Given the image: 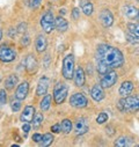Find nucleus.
Segmentation results:
<instances>
[{"label": "nucleus", "instance_id": "f257e3e1", "mask_svg": "<svg viewBox=\"0 0 139 147\" xmlns=\"http://www.w3.org/2000/svg\"><path fill=\"white\" fill-rule=\"evenodd\" d=\"M96 69L102 76L114 68H118L124 64V57L121 50L109 44H100L95 51Z\"/></svg>", "mask_w": 139, "mask_h": 147}, {"label": "nucleus", "instance_id": "f03ea898", "mask_svg": "<svg viewBox=\"0 0 139 147\" xmlns=\"http://www.w3.org/2000/svg\"><path fill=\"white\" fill-rule=\"evenodd\" d=\"M117 108L122 113H137L139 110V97L125 96L118 101Z\"/></svg>", "mask_w": 139, "mask_h": 147}, {"label": "nucleus", "instance_id": "7ed1b4c3", "mask_svg": "<svg viewBox=\"0 0 139 147\" xmlns=\"http://www.w3.org/2000/svg\"><path fill=\"white\" fill-rule=\"evenodd\" d=\"M74 56L72 53L66 55L63 59V67H61V76L66 80H71L73 79L74 76Z\"/></svg>", "mask_w": 139, "mask_h": 147}, {"label": "nucleus", "instance_id": "20e7f679", "mask_svg": "<svg viewBox=\"0 0 139 147\" xmlns=\"http://www.w3.org/2000/svg\"><path fill=\"white\" fill-rule=\"evenodd\" d=\"M55 21H56V18H55L52 11H50V9L45 11L44 14L42 15L41 20H40V24H41L42 30H43L45 34H51V32L56 29Z\"/></svg>", "mask_w": 139, "mask_h": 147}, {"label": "nucleus", "instance_id": "39448f33", "mask_svg": "<svg viewBox=\"0 0 139 147\" xmlns=\"http://www.w3.org/2000/svg\"><path fill=\"white\" fill-rule=\"evenodd\" d=\"M67 94H68V86L64 82H57L53 87V100L56 104H61L65 102V100L67 98Z\"/></svg>", "mask_w": 139, "mask_h": 147}, {"label": "nucleus", "instance_id": "423d86ee", "mask_svg": "<svg viewBox=\"0 0 139 147\" xmlns=\"http://www.w3.org/2000/svg\"><path fill=\"white\" fill-rule=\"evenodd\" d=\"M16 59V51L6 44L0 45V61L3 63H12Z\"/></svg>", "mask_w": 139, "mask_h": 147}, {"label": "nucleus", "instance_id": "0eeeda50", "mask_svg": "<svg viewBox=\"0 0 139 147\" xmlns=\"http://www.w3.org/2000/svg\"><path fill=\"white\" fill-rule=\"evenodd\" d=\"M118 80V76L115 71H109L107 73L101 76V80H100V85L103 87V88H110L113 87Z\"/></svg>", "mask_w": 139, "mask_h": 147}, {"label": "nucleus", "instance_id": "6e6552de", "mask_svg": "<svg viewBox=\"0 0 139 147\" xmlns=\"http://www.w3.org/2000/svg\"><path fill=\"white\" fill-rule=\"evenodd\" d=\"M70 105L77 109L86 108L88 105V100L82 93H74L70 97Z\"/></svg>", "mask_w": 139, "mask_h": 147}, {"label": "nucleus", "instance_id": "1a4fd4ad", "mask_svg": "<svg viewBox=\"0 0 139 147\" xmlns=\"http://www.w3.org/2000/svg\"><path fill=\"white\" fill-rule=\"evenodd\" d=\"M24 68L26 71L31 74V73H35L37 71V67H38V64H37V60H36V57H35L32 53H29L27 55V57L24 58Z\"/></svg>", "mask_w": 139, "mask_h": 147}, {"label": "nucleus", "instance_id": "9d476101", "mask_svg": "<svg viewBox=\"0 0 139 147\" xmlns=\"http://www.w3.org/2000/svg\"><path fill=\"white\" fill-rule=\"evenodd\" d=\"M36 114V109H35L34 105H26L23 111L21 113V116H20V121L22 123H32V118Z\"/></svg>", "mask_w": 139, "mask_h": 147}, {"label": "nucleus", "instance_id": "9b49d317", "mask_svg": "<svg viewBox=\"0 0 139 147\" xmlns=\"http://www.w3.org/2000/svg\"><path fill=\"white\" fill-rule=\"evenodd\" d=\"M89 130V125H88V121L85 117H79L74 124V132L78 136H82L85 133H87Z\"/></svg>", "mask_w": 139, "mask_h": 147}, {"label": "nucleus", "instance_id": "f8f14e48", "mask_svg": "<svg viewBox=\"0 0 139 147\" xmlns=\"http://www.w3.org/2000/svg\"><path fill=\"white\" fill-rule=\"evenodd\" d=\"M51 84V80L48 77H42L38 82H37V87H36V95L38 96H44L48 93L49 86Z\"/></svg>", "mask_w": 139, "mask_h": 147}, {"label": "nucleus", "instance_id": "ddd939ff", "mask_svg": "<svg viewBox=\"0 0 139 147\" xmlns=\"http://www.w3.org/2000/svg\"><path fill=\"white\" fill-rule=\"evenodd\" d=\"M28 93H29V82L28 81H23L20 85H18L15 94H14V97L20 100V101H23L28 96Z\"/></svg>", "mask_w": 139, "mask_h": 147}, {"label": "nucleus", "instance_id": "4468645a", "mask_svg": "<svg viewBox=\"0 0 139 147\" xmlns=\"http://www.w3.org/2000/svg\"><path fill=\"white\" fill-rule=\"evenodd\" d=\"M73 81L74 85L77 87H82L86 82V74H85V71L81 66H78L74 71V76H73Z\"/></svg>", "mask_w": 139, "mask_h": 147}, {"label": "nucleus", "instance_id": "2eb2a0df", "mask_svg": "<svg viewBox=\"0 0 139 147\" xmlns=\"http://www.w3.org/2000/svg\"><path fill=\"white\" fill-rule=\"evenodd\" d=\"M100 21H101L103 27H106V28L111 27L113 23H114V15H113V13L109 9H103L101 12V14H100Z\"/></svg>", "mask_w": 139, "mask_h": 147}, {"label": "nucleus", "instance_id": "dca6fc26", "mask_svg": "<svg viewBox=\"0 0 139 147\" xmlns=\"http://www.w3.org/2000/svg\"><path fill=\"white\" fill-rule=\"evenodd\" d=\"M90 96L95 102H101L104 98L103 87L100 84H95L90 89Z\"/></svg>", "mask_w": 139, "mask_h": 147}, {"label": "nucleus", "instance_id": "f3484780", "mask_svg": "<svg viewBox=\"0 0 139 147\" xmlns=\"http://www.w3.org/2000/svg\"><path fill=\"white\" fill-rule=\"evenodd\" d=\"M48 48V41L45 38V36L40 34L37 35L36 40H35V49H36V51L38 53H43Z\"/></svg>", "mask_w": 139, "mask_h": 147}, {"label": "nucleus", "instance_id": "a211bd4d", "mask_svg": "<svg viewBox=\"0 0 139 147\" xmlns=\"http://www.w3.org/2000/svg\"><path fill=\"white\" fill-rule=\"evenodd\" d=\"M19 85V77L16 74H9L5 79V88L7 90H13Z\"/></svg>", "mask_w": 139, "mask_h": 147}, {"label": "nucleus", "instance_id": "6ab92c4d", "mask_svg": "<svg viewBox=\"0 0 139 147\" xmlns=\"http://www.w3.org/2000/svg\"><path fill=\"white\" fill-rule=\"evenodd\" d=\"M133 90V84L131 81H124L122 82L119 89H118V93L122 97H125V96H129Z\"/></svg>", "mask_w": 139, "mask_h": 147}, {"label": "nucleus", "instance_id": "aec40b11", "mask_svg": "<svg viewBox=\"0 0 139 147\" xmlns=\"http://www.w3.org/2000/svg\"><path fill=\"white\" fill-rule=\"evenodd\" d=\"M123 13H124V15H125L128 19L133 20V19L138 18L139 9H138L137 7H134V6H132V5H126V6H124V8H123Z\"/></svg>", "mask_w": 139, "mask_h": 147}, {"label": "nucleus", "instance_id": "412c9836", "mask_svg": "<svg viewBox=\"0 0 139 147\" xmlns=\"http://www.w3.org/2000/svg\"><path fill=\"white\" fill-rule=\"evenodd\" d=\"M79 5H80V9L84 12L85 15L89 16L93 14V4L90 3V0H80L79 1Z\"/></svg>", "mask_w": 139, "mask_h": 147}, {"label": "nucleus", "instance_id": "4be33fe9", "mask_svg": "<svg viewBox=\"0 0 139 147\" xmlns=\"http://www.w3.org/2000/svg\"><path fill=\"white\" fill-rule=\"evenodd\" d=\"M55 26H56V29H57L59 32H65V31L68 29V22H67V20H65L61 15H59V16L56 18Z\"/></svg>", "mask_w": 139, "mask_h": 147}, {"label": "nucleus", "instance_id": "5701e85b", "mask_svg": "<svg viewBox=\"0 0 139 147\" xmlns=\"http://www.w3.org/2000/svg\"><path fill=\"white\" fill-rule=\"evenodd\" d=\"M114 145L117 146V147H126V146H131V145H133V140H132L130 137L121 136V137H118V138L115 140Z\"/></svg>", "mask_w": 139, "mask_h": 147}, {"label": "nucleus", "instance_id": "b1692460", "mask_svg": "<svg viewBox=\"0 0 139 147\" xmlns=\"http://www.w3.org/2000/svg\"><path fill=\"white\" fill-rule=\"evenodd\" d=\"M51 100H52L51 95H49V94H45L44 95V97L40 102V108H41L42 111L45 113V111H48V110L50 109V107H51Z\"/></svg>", "mask_w": 139, "mask_h": 147}, {"label": "nucleus", "instance_id": "393cba45", "mask_svg": "<svg viewBox=\"0 0 139 147\" xmlns=\"http://www.w3.org/2000/svg\"><path fill=\"white\" fill-rule=\"evenodd\" d=\"M61 125V132L65 133V134H68L70 132L72 131V127H73V124H72V121L68 119V118H65L61 121L60 123Z\"/></svg>", "mask_w": 139, "mask_h": 147}, {"label": "nucleus", "instance_id": "a878e982", "mask_svg": "<svg viewBox=\"0 0 139 147\" xmlns=\"http://www.w3.org/2000/svg\"><path fill=\"white\" fill-rule=\"evenodd\" d=\"M43 121H44L43 114L42 113H36V114H35V116H34V118H32V127L34 129H38L42 125Z\"/></svg>", "mask_w": 139, "mask_h": 147}, {"label": "nucleus", "instance_id": "bb28decb", "mask_svg": "<svg viewBox=\"0 0 139 147\" xmlns=\"http://www.w3.org/2000/svg\"><path fill=\"white\" fill-rule=\"evenodd\" d=\"M53 140H55L53 134L50 133V132H48V133L43 134V138H42V141L40 142V145L43 146V147H48V146H50L53 142Z\"/></svg>", "mask_w": 139, "mask_h": 147}, {"label": "nucleus", "instance_id": "cd10ccee", "mask_svg": "<svg viewBox=\"0 0 139 147\" xmlns=\"http://www.w3.org/2000/svg\"><path fill=\"white\" fill-rule=\"evenodd\" d=\"M128 29H129V32L139 37V24L138 23H129L128 24Z\"/></svg>", "mask_w": 139, "mask_h": 147}, {"label": "nucleus", "instance_id": "c85d7f7f", "mask_svg": "<svg viewBox=\"0 0 139 147\" xmlns=\"http://www.w3.org/2000/svg\"><path fill=\"white\" fill-rule=\"evenodd\" d=\"M11 109L13 110L14 113L20 111V109H21V101H20V100H18V98L13 100V101L11 102Z\"/></svg>", "mask_w": 139, "mask_h": 147}, {"label": "nucleus", "instance_id": "c756f323", "mask_svg": "<svg viewBox=\"0 0 139 147\" xmlns=\"http://www.w3.org/2000/svg\"><path fill=\"white\" fill-rule=\"evenodd\" d=\"M126 40H128V42H129V43H131V44H133V45L139 47V37H137V36H134V35L130 34V35H128V36H126Z\"/></svg>", "mask_w": 139, "mask_h": 147}, {"label": "nucleus", "instance_id": "7c9ffc66", "mask_svg": "<svg viewBox=\"0 0 139 147\" xmlns=\"http://www.w3.org/2000/svg\"><path fill=\"white\" fill-rule=\"evenodd\" d=\"M108 121V115L106 113H101L97 117H96V122L97 124H103V123H106Z\"/></svg>", "mask_w": 139, "mask_h": 147}, {"label": "nucleus", "instance_id": "2f4dec72", "mask_svg": "<svg viewBox=\"0 0 139 147\" xmlns=\"http://www.w3.org/2000/svg\"><path fill=\"white\" fill-rule=\"evenodd\" d=\"M6 88L0 90V104H5L7 102V93H6Z\"/></svg>", "mask_w": 139, "mask_h": 147}, {"label": "nucleus", "instance_id": "473e14b6", "mask_svg": "<svg viewBox=\"0 0 139 147\" xmlns=\"http://www.w3.org/2000/svg\"><path fill=\"white\" fill-rule=\"evenodd\" d=\"M42 3V0H29V7L32 9H36Z\"/></svg>", "mask_w": 139, "mask_h": 147}, {"label": "nucleus", "instance_id": "72a5a7b5", "mask_svg": "<svg viewBox=\"0 0 139 147\" xmlns=\"http://www.w3.org/2000/svg\"><path fill=\"white\" fill-rule=\"evenodd\" d=\"M42 138H43V134H41V133H38V132H36V133L32 134V140L36 142V144H40V142L42 141Z\"/></svg>", "mask_w": 139, "mask_h": 147}, {"label": "nucleus", "instance_id": "f704fd0d", "mask_svg": "<svg viewBox=\"0 0 139 147\" xmlns=\"http://www.w3.org/2000/svg\"><path fill=\"white\" fill-rule=\"evenodd\" d=\"M16 29H18V32H20V34H24V32L27 31V23H26V22H21Z\"/></svg>", "mask_w": 139, "mask_h": 147}, {"label": "nucleus", "instance_id": "c9c22d12", "mask_svg": "<svg viewBox=\"0 0 139 147\" xmlns=\"http://www.w3.org/2000/svg\"><path fill=\"white\" fill-rule=\"evenodd\" d=\"M51 131H52L53 133H60V132H61V125H60V123L53 124V125L51 126Z\"/></svg>", "mask_w": 139, "mask_h": 147}, {"label": "nucleus", "instance_id": "e433bc0d", "mask_svg": "<svg viewBox=\"0 0 139 147\" xmlns=\"http://www.w3.org/2000/svg\"><path fill=\"white\" fill-rule=\"evenodd\" d=\"M20 43H21V45H23V47H28L29 43H30V37H29V36H27V35H26V36H22Z\"/></svg>", "mask_w": 139, "mask_h": 147}, {"label": "nucleus", "instance_id": "4c0bfd02", "mask_svg": "<svg viewBox=\"0 0 139 147\" xmlns=\"http://www.w3.org/2000/svg\"><path fill=\"white\" fill-rule=\"evenodd\" d=\"M79 18H80V11H79L78 7H74L72 9V19L73 20H79Z\"/></svg>", "mask_w": 139, "mask_h": 147}, {"label": "nucleus", "instance_id": "58836bf2", "mask_svg": "<svg viewBox=\"0 0 139 147\" xmlns=\"http://www.w3.org/2000/svg\"><path fill=\"white\" fill-rule=\"evenodd\" d=\"M30 129H31L30 123H23V125H22V131L24 132V137H27V134H28V132L30 131Z\"/></svg>", "mask_w": 139, "mask_h": 147}, {"label": "nucleus", "instance_id": "ea45409f", "mask_svg": "<svg viewBox=\"0 0 139 147\" xmlns=\"http://www.w3.org/2000/svg\"><path fill=\"white\" fill-rule=\"evenodd\" d=\"M16 32H18V29H16V28H11V29L8 30V35H9V37L14 38V37H15V35H16Z\"/></svg>", "mask_w": 139, "mask_h": 147}, {"label": "nucleus", "instance_id": "a19ab883", "mask_svg": "<svg viewBox=\"0 0 139 147\" xmlns=\"http://www.w3.org/2000/svg\"><path fill=\"white\" fill-rule=\"evenodd\" d=\"M65 13H66V9H65V8H61V9L59 11V15H64Z\"/></svg>", "mask_w": 139, "mask_h": 147}, {"label": "nucleus", "instance_id": "79ce46f5", "mask_svg": "<svg viewBox=\"0 0 139 147\" xmlns=\"http://www.w3.org/2000/svg\"><path fill=\"white\" fill-rule=\"evenodd\" d=\"M111 130H113L111 127H107V129H106V131H109V136H113V134H114V132H113Z\"/></svg>", "mask_w": 139, "mask_h": 147}, {"label": "nucleus", "instance_id": "37998d69", "mask_svg": "<svg viewBox=\"0 0 139 147\" xmlns=\"http://www.w3.org/2000/svg\"><path fill=\"white\" fill-rule=\"evenodd\" d=\"M1 40H3V30L0 28V42H1Z\"/></svg>", "mask_w": 139, "mask_h": 147}, {"label": "nucleus", "instance_id": "c03bdc74", "mask_svg": "<svg viewBox=\"0 0 139 147\" xmlns=\"http://www.w3.org/2000/svg\"><path fill=\"white\" fill-rule=\"evenodd\" d=\"M12 147H19V145H18V144H13Z\"/></svg>", "mask_w": 139, "mask_h": 147}, {"label": "nucleus", "instance_id": "a18cd8bd", "mask_svg": "<svg viewBox=\"0 0 139 147\" xmlns=\"http://www.w3.org/2000/svg\"><path fill=\"white\" fill-rule=\"evenodd\" d=\"M138 19H139V14H138Z\"/></svg>", "mask_w": 139, "mask_h": 147}, {"label": "nucleus", "instance_id": "49530a36", "mask_svg": "<svg viewBox=\"0 0 139 147\" xmlns=\"http://www.w3.org/2000/svg\"><path fill=\"white\" fill-rule=\"evenodd\" d=\"M137 1H138V3H139V0H137Z\"/></svg>", "mask_w": 139, "mask_h": 147}, {"label": "nucleus", "instance_id": "de8ad7c7", "mask_svg": "<svg viewBox=\"0 0 139 147\" xmlns=\"http://www.w3.org/2000/svg\"><path fill=\"white\" fill-rule=\"evenodd\" d=\"M138 147H139V145H138Z\"/></svg>", "mask_w": 139, "mask_h": 147}]
</instances>
